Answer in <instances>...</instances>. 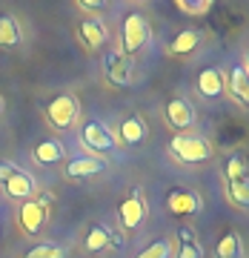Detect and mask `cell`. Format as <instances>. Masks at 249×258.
<instances>
[{
  "label": "cell",
  "instance_id": "cell-1",
  "mask_svg": "<svg viewBox=\"0 0 249 258\" xmlns=\"http://www.w3.org/2000/svg\"><path fill=\"white\" fill-rule=\"evenodd\" d=\"M169 155L184 161V164H203V161L212 158V147L198 132H178L175 138L169 141Z\"/></svg>",
  "mask_w": 249,
  "mask_h": 258
},
{
  "label": "cell",
  "instance_id": "cell-2",
  "mask_svg": "<svg viewBox=\"0 0 249 258\" xmlns=\"http://www.w3.org/2000/svg\"><path fill=\"white\" fill-rule=\"evenodd\" d=\"M0 186L15 201H29L35 195V178L29 175L26 169L15 166L12 161H3L0 164Z\"/></svg>",
  "mask_w": 249,
  "mask_h": 258
},
{
  "label": "cell",
  "instance_id": "cell-3",
  "mask_svg": "<svg viewBox=\"0 0 249 258\" xmlns=\"http://www.w3.org/2000/svg\"><path fill=\"white\" fill-rule=\"evenodd\" d=\"M149 43V23L140 12H132L120 23V52L123 55H135Z\"/></svg>",
  "mask_w": 249,
  "mask_h": 258
},
{
  "label": "cell",
  "instance_id": "cell-4",
  "mask_svg": "<svg viewBox=\"0 0 249 258\" xmlns=\"http://www.w3.org/2000/svg\"><path fill=\"white\" fill-rule=\"evenodd\" d=\"M77 115H80V106H77V98L69 92L55 95L52 101L46 103V120L55 129H69L77 123Z\"/></svg>",
  "mask_w": 249,
  "mask_h": 258
},
{
  "label": "cell",
  "instance_id": "cell-5",
  "mask_svg": "<svg viewBox=\"0 0 249 258\" xmlns=\"http://www.w3.org/2000/svg\"><path fill=\"white\" fill-rule=\"evenodd\" d=\"M80 141L92 149V152H98V158L118 147V138L112 135V129L106 126V123H101V120H86L80 126Z\"/></svg>",
  "mask_w": 249,
  "mask_h": 258
},
{
  "label": "cell",
  "instance_id": "cell-6",
  "mask_svg": "<svg viewBox=\"0 0 249 258\" xmlns=\"http://www.w3.org/2000/svg\"><path fill=\"white\" fill-rule=\"evenodd\" d=\"M46 221H49V207L43 198H29V201L20 204L18 224L26 235H37V232L46 227Z\"/></svg>",
  "mask_w": 249,
  "mask_h": 258
},
{
  "label": "cell",
  "instance_id": "cell-7",
  "mask_svg": "<svg viewBox=\"0 0 249 258\" xmlns=\"http://www.w3.org/2000/svg\"><path fill=\"white\" fill-rule=\"evenodd\" d=\"M118 215H120V224L126 230H138L140 224H143V218H146V198H143V192H140L138 186L129 189V195L120 201Z\"/></svg>",
  "mask_w": 249,
  "mask_h": 258
},
{
  "label": "cell",
  "instance_id": "cell-8",
  "mask_svg": "<svg viewBox=\"0 0 249 258\" xmlns=\"http://www.w3.org/2000/svg\"><path fill=\"white\" fill-rule=\"evenodd\" d=\"M103 75L112 86H129L132 83V63L120 49H112L103 55Z\"/></svg>",
  "mask_w": 249,
  "mask_h": 258
},
{
  "label": "cell",
  "instance_id": "cell-9",
  "mask_svg": "<svg viewBox=\"0 0 249 258\" xmlns=\"http://www.w3.org/2000/svg\"><path fill=\"white\" fill-rule=\"evenodd\" d=\"M166 207L172 215H198L201 212V195L195 189H186V186H178V189H169L166 195Z\"/></svg>",
  "mask_w": 249,
  "mask_h": 258
},
{
  "label": "cell",
  "instance_id": "cell-10",
  "mask_svg": "<svg viewBox=\"0 0 249 258\" xmlns=\"http://www.w3.org/2000/svg\"><path fill=\"white\" fill-rule=\"evenodd\" d=\"M166 120H169L178 132L192 129L195 126V109H192V103L186 101V98H181V95L169 98V101H166Z\"/></svg>",
  "mask_w": 249,
  "mask_h": 258
},
{
  "label": "cell",
  "instance_id": "cell-11",
  "mask_svg": "<svg viewBox=\"0 0 249 258\" xmlns=\"http://www.w3.org/2000/svg\"><path fill=\"white\" fill-rule=\"evenodd\" d=\"M77 32H80V40L89 49H101V46H106V40H109V32H106L101 18H83Z\"/></svg>",
  "mask_w": 249,
  "mask_h": 258
},
{
  "label": "cell",
  "instance_id": "cell-12",
  "mask_svg": "<svg viewBox=\"0 0 249 258\" xmlns=\"http://www.w3.org/2000/svg\"><path fill=\"white\" fill-rule=\"evenodd\" d=\"M118 138L126 147H140L146 141V123H143V118L140 115H126L118 126Z\"/></svg>",
  "mask_w": 249,
  "mask_h": 258
},
{
  "label": "cell",
  "instance_id": "cell-13",
  "mask_svg": "<svg viewBox=\"0 0 249 258\" xmlns=\"http://www.w3.org/2000/svg\"><path fill=\"white\" fill-rule=\"evenodd\" d=\"M101 172H106V161L98 155H83L66 164V175L69 178H92V175H101Z\"/></svg>",
  "mask_w": 249,
  "mask_h": 258
},
{
  "label": "cell",
  "instance_id": "cell-14",
  "mask_svg": "<svg viewBox=\"0 0 249 258\" xmlns=\"http://www.w3.org/2000/svg\"><path fill=\"white\" fill-rule=\"evenodd\" d=\"M223 86H226V78H223V72L215 69V66H209V69H203V72L198 75V92H201L203 98H209V101L223 92Z\"/></svg>",
  "mask_w": 249,
  "mask_h": 258
},
{
  "label": "cell",
  "instance_id": "cell-15",
  "mask_svg": "<svg viewBox=\"0 0 249 258\" xmlns=\"http://www.w3.org/2000/svg\"><path fill=\"white\" fill-rule=\"evenodd\" d=\"M83 247H86V252H103V249H109V247H120V238L112 235L109 227L95 224L92 230H89V235H86V241H83Z\"/></svg>",
  "mask_w": 249,
  "mask_h": 258
},
{
  "label": "cell",
  "instance_id": "cell-16",
  "mask_svg": "<svg viewBox=\"0 0 249 258\" xmlns=\"http://www.w3.org/2000/svg\"><path fill=\"white\" fill-rule=\"evenodd\" d=\"M23 43V29L15 15H0V49H15Z\"/></svg>",
  "mask_w": 249,
  "mask_h": 258
},
{
  "label": "cell",
  "instance_id": "cell-17",
  "mask_svg": "<svg viewBox=\"0 0 249 258\" xmlns=\"http://www.w3.org/2000/svg\"><path fill=\"white\" fill-rule=\"evenodd\" d=\"M63 155H66V149H63L60 141H40V144L35 147V161H37V164H43V166L60 164Z\"/></svg>",
  "mask_w": 249,
  "mask_h": 258
},
{
  "label": "cell",
  "instance_id": "cell-18",
  "mask_svg": "<svg viewBox=\"0 0 249 258\" xmlns=\"http://www.w3.org/2000/svg\"><path fill=\"white\" fill-rule=\"evenodd\" d=\"M203 43V32L201 29H184L181 35H175V40H172V52L175 55H192L195 49Z\"/></svg>",
  "mask_w": 249,
  "mask_h": 258
},
{
  "label": "cell",
  "instance_id": "cell-19",
  "mask_svg": "<svg viewBox=\"0 0 249 258\" xmlns=\"http://www.w3.org/2000/svg\"><path fill=\"white\" fill-rule=\"evenodd\" d=\"M229 92L240 106L249 103V78H246V69L243 66H235L229 72Z\"/></svg>",
  "mask_w": 249,
  "mask_h": 258
},
{
  "label": "cell",
  "instance_id": "cell-20",
  "mask_svg": "<svg viewBox=\"0 0 249 258\" xmlns=\"http://www.w3.org/2000/svg\"><path fill=\"white\" fill-rule=\"evenodd\" d=\"M203 255V249H201V244L195 241V235L189 230H181L178 232V252H175V258H201Z\"/></svg>",
  "mask_w": 249,
  "mask_h": 258
},
{
  "label": "cell",
  "instance_id": "cell-21",
  "mask_svg": "<svg viewBox=\"0 0 249 258\" xmlns=\"http://www.w3.org/2000/svg\"><path fill=\"white\" fill-rule=\"evenodd\" d=\"M240 252H243V247H240L238 232H226V235H221L218 247H215V255L218 258H240Z\"/></svg>",
  "mask_w": 249,
  "mask_h": 258
},
{
  "label": "cell",
  "instance_id": "cell-22",
  "mask_svg": "<svg viewBox=\"0 0 249 258\" xmlns=\"http://www.w3.org/2000/svg\"><path fill=\"white\" fill-rule=\"evenodd\" d=\"M226 195H229V201L238 207V210H243L249 204V184L246 178H240V181H226Z\"/></svg>",
  "mask_w": 249,
  "mask_h": 258
},
{
  "label": "cell",
  "instance_id": "cell-23",
  "mask_svg": "<svg viewBox=\"0 0 249 258\" xmlns=\"http://www.w3.org/2000/svg\"><path fill=\"white\" fill-rule=\"evenodd\" d=\"M23 258H69V249L60 244H35Z\"/></svg>",
  "mask_w": 249,
  "mask_h": 258
},
{
  "label": "cell",
  "instance_id": "cell-24",
  "mask_svg": "<svg viewBox=\"0 0 249 258\" xmlns=\"http://www.w3.org/2000/svg\"><path fill=\"white\" fill-rule=\"evenodd\" d=\"M138 258H172V244L169 241H155L143 252H138Z\"/></svg>",
  "mask_w": 249,
  "mask_h": 258
},
{
  "label": "cell",
  "instance_id": "cell-25",
  "mask_svg": "<svg viewBox=\"0 0 249 258\" xmlns=\"http://www.w3.org/2000/svg\"><path fill=\"white\" fill-rule=\"evenodd\" d=\"M240 178H246V161L240 155H232L226 161V181H240Z\"/></svg>",
  "mask_w": 249,
  "mask_h": 258
},
{
  "label": "cell",
  "instance_id": "cell-26",
  "mask_svg": "<svg viewBox=\"0 0 249 258\" xmlns=\"http://www.w3.org/2000/svg\"><path fill=\"white\" fill-rule=\"evenodd\" d=\"M215 3L212 0H198V3H189V0H178V9L186 12V15H206Z\"/></svg>",
  "mask_w": 249,
  "mask_h": 258
},
{
  "label": "cell",
  "instance_id": "cell-27",
  "mask_svg": "<svg viewBox=\"0 0 249 258\" xmlns=\"http://www.w3.org/2000/svg\"><path fill=\"white\" fill-rule=\"evenodd\" d=\"M77 9L86 12V15L92 18V15H101V12H106V3H101V0H77Z\"/></svg>",
  "mask_w": 249,
  "mask_h": 258
},
{
  "label": "cell",
  "instance_id": "cell-28",
  "mask_svg": "<svg viewBox=\"0 0 249 258\" xmlns=\"http://www.w3.org/2000/svg\"><path fill=\"white\" fill-rule=\"evenodd\" d=\"M0 112H3V98H0Z\"/></svg>",
  "mask_w": 249,
  "mask_h": 258
}]
</instances>
